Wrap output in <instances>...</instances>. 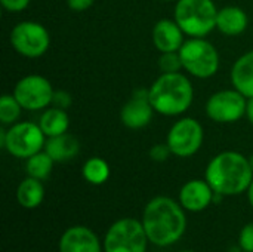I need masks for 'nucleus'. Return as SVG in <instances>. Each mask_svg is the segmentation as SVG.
Here are the masks:
<instances>
[{"label": "nucleus", "instance_id": "nucleus-20", "mask_svg": "<svg viewBox=\"0 0 253 252\" xmlns=\"http://www.w3.org/2000/svg\"><path fill=\"white\" fill-rule=\"evenodd\" d=\"M16 199L18 203L27 209L37 208L44 199V187L42 184V180L33 177H27L25 180H22L16 190Z\"/></svg>", "mask_w": 253, "mask_h": 252}, {"label": "nucleus", "instance_id": "nucleus-19", "mask_svg": "<svg viewBox=\"0 0 253 252\" xmlns=\"http://www.w3.org/2000/svg\"><path fill=\"white\" fill-rule=\"evenodd\" d=\"M39 126L44 132L46 138L50 137H58L62 134H67L70 129V116L67 110L58 108V107H50L43 111V114L39 119Z\"/></svg>", "mask_w": 253, "mask_h": 252}, {"label": "nucleus", "instance_id": "nucleus-7", "mask_svg": "<svg viewBox=\"0 0 253 252\" xmlns=\"http://www.w3.org/2000/svg\"><path fill=\"white\" fill-rule=\"evenodd\" d=\"M46 135L34 122H16L6 129L3 149L16 159H28L42 151L46 144Z\"/></svg>", "mask_w": 253, "mask_h": 252}, {"label": "nucleus", "instance_id": "nucleus-24", "mask_svg": "<svg viewBox=\"0 0 253 252\" xmlns=\"http://www.w3.org/2000/svg\"><path fill=\"white\" fill-rule=\"evenodd\" d=\"M159 67H160L162 73H179L181 70H184L182 61L179 56V50L162 53L159 58Z\"/></svg>", "mask_w": 253, "mask_h": 252}, {"label": "nucleus", "instance_id": "nucleus-15", "mask_svg": "<svg viewBox=\"0 0 253 252\" xmlns=\"http://www.w3.org/2000/svg\"><path fill=\"white\" fill-rule=\"evenodd\" d=\"M185 33L175 19H160L153 28V43L162 53L178 52L184 45Z\"/></svg>", "mask_w": 253, "mask_h": 252}, {"label": "nucleus", "instance_id": "nucleus-4", "mask_svg": "<svg viewBox=\"0 0 253 252\" xmlns=\"http://www.w3.org/2000/svg\"><path fill=\"white\" fill-rule=\"evenodd\" d=\"M218 9L213 0H178L173 19L190 37H206L216 28Z\"/></svg>", "mask_w": 253, "mask_h": 252}, {"label": "nucleus", "instance_id": "nucleus-18", "mask_svg": "<svg viewBox=\"0 0 253 252\" xmlns=\"http://www.w3.org/2000/svg\"><path fill=\"white\" fill-rule=\"evenodd\" d=\"M44 151L55 160V162H67L74 159L80 151V143L76 137L67 134L50 137L46 140Z\"/></svg>", "mask_w": 253, "mask_h": 252}, {"label": "nucleus", "instance_id": "nucleus-26", "mask_svg": "<svg viewBox=\"0 0 253 252\" xmlns=\"http://www.w3.org/2000/svg\"><path fill=\"white\" fill-rule=\"evenodd\" d=\"M170 154H172V151H170L168 143H165V144H156V146H153L150 149V157L154 162H165V160L169 159Z\"/></svg>", "mask_w": 253, "mask_h": 252}, {"label": "nucleus", "instance_id": "nucleus-3", "mask_svg": "<svg viewBox=\"0 0 253 252\" xmlns=\"http://www.w3.org/2000/svg\"><path fill=\"white\" fill-rule=\"evenodd\" d=\"M148 97L156 113L179 116L191 107L194 89L191 80L181 71L162 73L148 88Z\"/></svg>", "mask_w": 253, "mask_h": 252}, {"label": "nucleus", "instance_id": "nucleus-16", "mask_svg": "<svg viewBox=\"0 0 253 252\" xmlns=\"http://www.w3.org/2000/svg\"><path fill=\"white\" fill-rule=\"evenodd\" d=\"M249 24L248 13L237 6H227L218 10L216 15V28L225 36H239L242 34Z\"/></svg>", "mask_w": 253, "mask_h": 252}, {"label": "nucleus", "instance_id": "nucleus-23", "mask_svg": "<svg viewBox=\"0 0 253 252\" xmlns=\"http://www.w3.org/2000/svg\"><path fill=\"white\" fill-rule=\"evenodd\" d=\"M21 111L22 107L18 102V100L9 94L1 95L0 98V123L3 126H10L13 123H16L21 117Z\"/></svg>", "mask_w": 253, "mask_h": 252}, {"label": "nucleus", "instance_id": "nucleus-9", "mask_svg": "<svg viewBox=\"0 0 253 252\" xmlns=\"http://www.w3.org/2000/svg\"><path fill=\"white\" fill-rule=\"evenodd\" d=\"M203 140V126L194 117H182L176 120L166 137V143L172 154L182 159L194 156L202 149Z\"/></svg>", "mask_w": 253, "mask_h": 252}, {"label": "nucleus", "instance_id": "nucleus-28", "mask_svg": "<svg viewBox=\"0 0 253 252\" xmlns=\"http://www.w3.org/2000/svg\"><path fill=\"white\" fill-rule=\"evenodd\" d=\"M31 0H0V4L9 12H21L28 7Z\"/></svg>", "mask_w": 253, "mask_h": 252}, {"label": "nucleus", "instance_id": "nucleus-13", "mask_svg": "<svg viewBox=\"0 0 253 252\" xmlns=\"http://www.w3.org/2000/svg\"><path fill=\"white\" fill-rule=\"evenodd\" d=\"M215 192L206 180H190L179 192V203L185 211L200 212L213 202Z\"/></svg>", "mask_w": 253, "mask_h": 252}, {"label": "nucleus", "instance_id": "nucleus-11", "mask_svg": "<svg viewBox=\"0 0 253 252\" xmlns=\"http://www.w3.org/2000/svg\"><path fill=\"white\" fill-rule=\"evenodd\" d=\"M248 98L237 89H224L211 95L206 102V114L216 123H234L246 116Z\"/></svg>", "mask_w": 253, "mask_h": 252}, {"label": "nucleus", "instance_id": "nucleus-34", "mask_svg": "<svg viewBox=\"0 0 253 252\" xmlns=\"http://www.w3.org/2000/svg\"><path fill=\"white\" fill-rule=\"evenodd\" d=\"M181 252H194V251H181Z\"/></svg>", "mask_w": 253, "mask_h": 252}, {"label": "nucleus", "instance_id": "nucleus-21", "mask_svg": "<svg viewBox=\"0 0 253 252\" xmlns=\"http://www.w3.org/2000/svg\"><path fill=\"white\" fill-rule=\"evenodd\" d=\"M53 163H55V160L46 151H39L27 159L25 171H27L28 177L43 181V180L49 178V175L53 169Z\"/></svg>", "mask_w": 253, "mask_h": 252}, {"label": "nucleus", "instance_id": "nucleus-5", "mask_svg": "<svg viewBox=\"0 0 253 252\" xmlns=\"http://www.w3.org/2000/svg\"><path fill=\"white\" fill-rule=\"evenodd\" d=\"M182 67L190 76L209 79L219 70V53L205 37H190L179 49Z\"/></svg>", "mask_w": 253, "mask_h": 252}, {"label": "nucleus", "instance_id": "nucleus-31", "mask_svg": "<svg viewBox=\"0 0 253 252\" xmlns=\"http://www.w3.org/2000/svg\"><path fill=\"white\" fill-rule=\"evenodd\" d=\"M248 199H249L251 206L253 208V180L252 183H251V186H249V189H248Z\"/></svg>", "mask_w": 253, "mask_h": 252}, {"label": "nucleus", "instance_id": "nucleus-32", "mask_svg": "<svg viewBox=\"0 0 253 252\" xmlns=\"http://www.w3.org/2000/svg\"><path fill=\"white\" fill-rule=\"evenodd\" d=\"M248 159H249V163H251V168H252V171H253V153L249 156V157H248Z\"/></svg>", "mask_w": 253, "mask_h": 252}, {"label": "nucleus", "instance_id": "nucleus-14", "mask_svg": "<svg viewBox=\"0 0 253 252\" xmlns=\"http://www.w3.org/2000/svg\"><path fill=\"white\" fill-rule=\"evenodd\" d=\"M98 236L84 226L67 229L59 239V252H101Z\"/></svg>", "mask_w": 253, "mask_h": 252}, {"label": "nucleus", "instance_id": "nucleus-10", "mask_svg": "<svg viewBox=\"0 0 253 252\" xmlns=\"http://www.w3.org/2000/svg\"><path fill=\"white\" fill-rule=\"evenodd\" d=\"M53 92L50 82L40 74L24 76L13 88V97L28 111H39L52 105Z\"/></svg>", "mask_w": 253, "mask_h": 252}, {"label": "nucleus", "instance_id": "nucleus-29", "mask_svg": "<svg viewBox=\"0 0 253 252\" xmlns=\"http://www.w3.org/2000/svg\"><path fill=\"white\" fill-rule=\"evenodd\" d=\"M93 3H95V0H67L68 7L76 12H83V10L89 9Z\"/></svg>", "mask_w": 253, "mask_h": 252}, {"label": "nucleus", "instance_id": "nucleus-12", "mask_svg": "<svg viewBox=\"0 0 253 252\" xmlns=\"http://www.w3.org/2000/svg\"><path fill=\"white\" fill-rule=\"evenodd\" d=\"M154 111L148 89H135L129 101L120 110V120L129 129H141L150 125Z\"/></svg>", "mask_w": 253, "mask_h": 252}, {"label": "nucleus", "instance_id": "nucleus-25", "mask_svg": "<svg viewBox=\"0 0 253 252\" xmlns=\"http://www.w3.org/2000/svg\"><path fill=\"white\" fill-rule=\"evenodd\" d=\"M239 247L243 252H253V223L246 224L239 235Z\"/></svg>", "mask_w": 253, "mask_h": 252}, {"label": "nucleus", "instance_id": "nucleus-6", "mask_svg": "<svg viewBox=\"0 0 253 252\" xmlns=\"http://www.w3.org/2000/svg\"><path fill=\"white\" fill-rule=\"evenodd\" d=\"M148 236L142 221L122 218L111 224L104 239L105 252H147Z\"/></svg>", "mask_w": 253, "mask_h": 252}, {"label": "nucleus", "instance_id": "nucleus-8", "mask_svg": "<svg viewBox=\"0 0 253 252\" xmlns=\"http://www.w3.org/2000/svg\"><path fill=\"white\" fill-rule=\"evenodd\" d=\"M10 45L25 58H39L47 52L50 34L40 22L21 21L10 31Z\"/></svg>", "mask_w": 253, "mask_h": 252}, {"label": "nucleus", "instance_id": "nucleus-17", "mask_svg": "<svg viewBox=\"0 0 253 252\" xmlns=\"http://www.w3.org/2000/svg\"><path fill=\"white\" fill-rule=\"evenodd\" d=\"M231 83L246 98L253 97V50L246 52L233 64Z\"/></svg>", "mask_w": 253, "mask_h": 252}, {"label": "nucleus", "instance_id": "nucleus-30", "mask_svg": "<svg viewBox=\"0 0 253 252\" xmlns=\"http://www.w3.org/2000/svg\"><path fill=\"white\" fill-rule=\"evenodd\" d=\"M246 117L253 125V97L248 98V105H246Z\"/></svg>", "mask_w": 253, "mask_h": 252}, {"label": "nucleus", "instance_id": "nucleus-1", "mask_svg": "<svg viewBox=\"0 0 253 252\" xmlns=\"http://www.w3.org/2000/svg\"><path fill=\"white\" fill-rule=\"evenodd\" d=\"M142 226L151 244L169 247L184 236L187 217L181 203L168 196H157L147 203Z\"/></svg>", "mask_w": 253, "mask_h": 252}, {"label": "nucleus", "instance_id": "nucleus-33", "mask_svg": "<svg viewBox=\"0 0 253 252\" xmlns=\"http://www.w3.org/2000/svg\"><path fill=\"white\" fill-rule=\"evenodd\" d=\"M160 1H178V0H160Z\"/></svg>", "mask_w": 253, "mask_h": 252}, {"label": "nucleus", "instance_id": "nucleus-27", "mask_svg": "<svg viewBox=\"0 0 253 252\" xmlns=\"http://www.w3.org/2000/svg\"><path fill=\"white\" fill-rule=\"evenodd\" d=\"M71 102H73L71 95L67 91H55L53 92V100H52V105L53 107L67 110L71 105Z\"/></svg>", "mask_w": 253, "mask_h": 252}, {"label": "nucleus", "instance_id": "nucleus-2", "mask_svg": "<svg viewBox=\"0 0 253 252\" xmlns=\"http://www.w3.org/2000/svg\"><path fill=\"white\" fill-rule=\"evenodd\" d=\"M205 177L215 193L236 196L248 192L253 180V171L245 154L228 150L216 154L209 162Z\"/></svg>", "mask_w": 253, "mask_h": 252}, {"label": "nucleus", "instance_id": "nucleus-22", "mask_svg": "<svg viewBox=\"0 0 253 252\" xmlns=\"http://www.w3.org/2000/svg\"><path fill=\"white\" fill-rule=\"evenodd\" d=\"M82 174L84 180L90 184L99 186L110 178V165L102 157H90L84 162Z\"/></svg>", "mask_w": 253, "mask_h": 252}]
</instances>
